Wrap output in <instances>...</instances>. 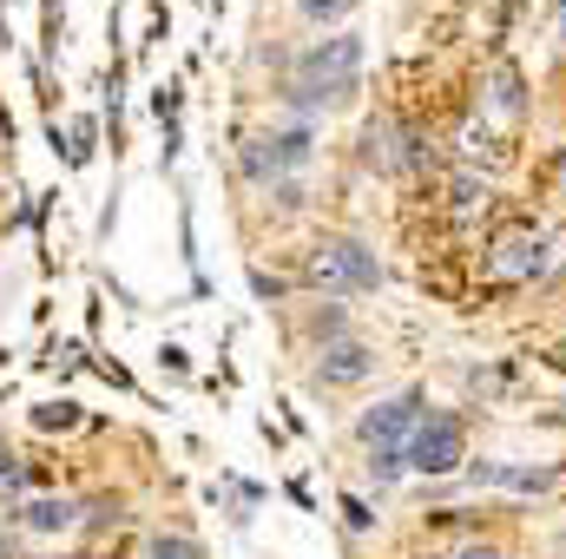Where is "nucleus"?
I'll use <instances>...</instances> for the list:
<instances>
[{
	"instance_id": "17",
	"label": "nucleus",
	"mask_w": 566,
	"mask_h": 559,
	"mask_svg": "<svg viewBox=\"0 0 566 559\" xmlns=\"http://www.w3.org/2000/svg\"><path fill=\"white\" fill-rule=\"evenodd\" d=\"M93 145H99V119H73V133H66V165H73V171L93 165Z\"/></svg>"
},
{
	"instance_id": "19",
	"label": "nucleus",
	"mask_w": 566,
	"mask_h": 559,
	"mask_svg": "<svg viewBox=\"0 0 566 559\" xmlns=\"http://www.w3.org/2000/svg\"><path fill=\"white\" fill-rule=\"evenodd\" d=\"M343 520H349V534H369V527H376V514H369L363 494H343Z\"/></svg>"
},
{
	"instance_id": "9",
	"label": "nucleus",
	"mask_w": 566,
	"mask_h": 559,
	"mask_svg": "<svg viewBox=\"0 0 566 559\" xmlns=\"http://www.w3.org/2000/svg\"><path fill=\"white\" fill-rule=\"evenodd\" d=\"M488 113H501V119H521L527 113V80H521L514 60H494L488 66Z\"/></svg>"
},
{
	"instance_id": "11",
	"label": "nucleus",
	"mask_w": 566,
	"mask_h": 559,
	"mask_svg": "<svg viewBox=\"0 0 566 559\" xmlns=\"http://www.w3.org/2000/svg\"><path fill=\"white\" fill-rule=\"evenodd\" d=\"M488 204H494V191H488V184H481L474 171H461V178L448 184V218H454V224H474V218H481Z\"/></svg>"
},
{
	"instance_id": "5",
	"label": "nucleus",
	"mask_w": 566,
	"mask_h": 559,
	"mask_svg": "<svg viewBox=\"0 0 566 559\" xmlns=\"http://www.w3.org/2000/svg\"><path fill=\"white\" fill-rule=\"evenodd\" d=\"M402 454H409V474H454L468 461V421L448 415V409H428V421L416 428V441Z\"/></svg>"
},
{
	"instance_id": "16",
	"label": "nucleus",
	"mask_w": 566,
	"mask_h": 559,
	"mask_svg": "<svg viewBox=\"0 0 566 559\" xmlns=\"http://www.w3.org/2000/svg\"><path fill=\"white\" fill-rule=\"evenodd\" d=\"M20 481H27V461H20V454L0 441V507H7V514L20 507Z\"/></svg>"
},
{
	"instance_id": "7",
	"label": "nucleus",
	"mask_w": 566,
	"mask_h": 559,
	"mask_svg": "<svg viewBox=\"0 0 566 559\" xmlns=\"http://www.w3.org/2000/svg\"><path fill=\"white\" fill-rule=\"evenodd\" d=\"M369 376H376V349H369L363 336H336V342H323L316 362H310V382H316V389H356V382H369Z\"/></svg>"
},
{
	"instance_id": "21",
	"label": "nucleus",
	"mask_w": 566,
	"mask_h": 559,
	"mask_svg": "<svg viewBox=\"0 0 566 559\" xmlns=\"http://www.w3.org/2000/svg\"><path fill=\"white\" fill-rule=\"evenodd\" d=\"M454 559H507V553H501V547H481V540H474V547H461Z\"/></svg>"
},
{
	"instance_id": "12",
	"label": "nucleus",
	"mask_w": 566,
	"mask_h": 559,
	"mask_svg": "<svg viewBox=\"0 0 566 559\" xmlns=\"http://www.w3.org/2000/svg\"><path fill=\"white\" fill-rule=\"evenodd\" d=\"M454 151H461L468 165H507V145L494 139V133H488L481 119H468V126H461V139H454Z\"/></svg>"
},
{
	"instance_id": "4",
	"label": "nucleus",
	"mask_w": 566,
	"mask_h": 559,
	"mask_svg": "<svg viewBox=\"0 0 566 559\" xmlns=\"http://www.w3.org/2000/svg\"><path fill=\"white\" fill-rule=\"evenodd\" d=\"M488 283L494 289H507V283H534L541 277V264H547V244H541V231L534 224H501L494 238H488Z\"/></svg>"
},
{
	"instance_id": "15",
	"label": "nucleus",
	"mask_w": 566,
	"mask_h": 559,
	"mask_svg": "<svg viewBox=\"0 0 566 559\" xmlns=\"http://www.w3.org/2000/svg\"><path fill=\"white\" fill-rule=\"evenodd\" d=\"M363 467H369V481H376V487H396V481L409 474V454H402V447H369V461H363Z\"/></svg>"
},
{
	"instance_id": "14",
	"label": "nucleus",
	"mask_w": 566,
	"mask_h": 559,
	"mask_svg": "<svg viewBox=\"0 0 566 559\" xmlns=\"http://www.w3.org/2000/svg\"><path fill=\"white\" fill-rule=\"evenodd\" d=\"M145 559H211V553H205V540H191V534H165V527H158V534L145 540Z\"/></svg>"
},
{
	"instance_id": "3",
	"label": "nucleus",
	"mask_w": 566,
	"mask_h": 559,
	"mask_svg": "<svg viewBox=\"0 0 566 559\" xmlns=\"http://www.w3.org/2000/svg\"><path fill=\"white\" fill-rule=\"evenodd\" d=\"M310 151H316V133L310 126H264V133H244L238 139V171H244V184L277 191L283 178H296L310 165Z\"/></svg>"
},
{
	"instance_id": "8",
	"label": "nucleus",
	"mask_w": 566,
	"mask_h": 559,
	"mask_svg": "<svg viewBox=\"0 0 566 559\" xmlns=\"http://www.w3.org/2000/svg\"><path fill=\"white\" fill-rule=\"evenodd\" d=\"M80 514H86V507H80L73 494H46V500H20V507H13L20 534H33V540H60V534H73Z\"/></svg>"
},
{
	"instance_id": "10",
	"label": "nucleus",
	"mask_w": 566,
	"mask_h": 559,
	"mask_svg": "<svg viewBox=\"0 0 566 559\" xmlns=\"http://www.w3.org/2000/svg\"><path fill=\"white\" fill-rule=\"evenodd\" d=\"M474 481H488V487H521V494H541V487H554V467H507V461H474Z\"/></svg>"
},
{
	"instance_id": "13",
	"label": "nucleus",
	"mask_w": 566,
	"mask_h": 559,
	"mask_svg": "<svg viewBox=\"0 0 566 559\" xmlns=\"http://www.w3.org/2000/svg\"><path fill=\"white\" fill-rule=\"evenodd\" d=\"M27 421H33L40 434H66V428H80L86 415H80V402H73V395H60V402H33Z\"/></svg>"
},
{
	"instance_id": "18",
	"label": "nucleus",
	"mask_w": 566,
	"mask_h": 559,
	"mask_svg": "<svg viewBox=\"0 0 566 559\" xmlns=\"http://www.w3.org/2000/svg\"><path fill=\"white\" fill-rule=\"evenodd\" d=\"M290 7H296L303 20H316V27H323V20H343V13H349L356 0H290Z\"/></svg>"
},
{
	"instance_id": "1",
	"label": "nucleus",
	"mask_w": 566,
	"mask_h": 559,
	"mask_svg": "<svg viewBox=\"0 0 566 559\" xmlns=\"http://www.w3.org/2000/svg\"><path fill=\"white\" fill-rule=\"evenodd\" d=\"M356 93H363V33H329L296 53L283 106L296 119H329V113H349Z\"/></svg>"
},
{
	"instance_id": "20",
	"label": "nucleus",
	"mask_w": 566,
	"mask_h": 559,
	"mask_svg": "<svg viewBox=\"0 0 566 559\" xmlns=\"http://www.w3.org/2000/svg\"><path fill=\"white\" fill-rule=\"evenodd\" d=\"M251 289H258L264 303H277L283 289H290V283H283V277H271V271H251Z\"/></svg>"
},
{
	"instance_id": "23",
	"label": "nucleus",
	"mask_w": 566,
	"mask_h": 559,
	"mask_svg": "<svg viewBox=\"0 0 566 559\" xmlns=\"http://www.w3.org/2000/svg\"><path fill=\"white\" fill-rule=\"evenodd\" d=\"M554 184H560V198H566V151H560V165H554Z\"/></svg>"
},
{
	"instance_id": "2",
	"label": "nucleus",
	"mask_w": 566,
	"mask_h": 559,
	"mask_svg": "<svg viewBox=\"0 0 566 559\" xmlns=\"http://www.w3.org/2000/svg\"><path fill=\"white\" fill-rule=\"evenodd\" d=\"M303 289H329V296H369L382 289V257L363 238H316L296 264Z\"/></svg>"
},
{
	"instance_id": "6",
	"label": "nucleus",
	"mask_w": 566,
	"mask_h": 559,
	"mask_svg": "<svg viewBox=\"0 0 566 559\" xmlns=\"http://www.w3.org/2000/svg\"><path fill=\"white\" fill-rule=\"evenodd\" d=\"M422 421H428V389H402V395H389V402L356 415V441L363 447H409Z\"/></svg>"
},
{
	"instance_id": "22",
	"label": "nucleus",
	"mask_w": 566,
	"mask_h": 559,
	"mask_svg": "<svg viewBox=\"0 0 566 559\" xmlns=\"http://www.w3.org/2000/svg\"><path fill=\"white\" fill-rule=\"evenodd\" d=\"M13 145V113H7V99H0V151Z\"/></svg>"
}]
</instances>
